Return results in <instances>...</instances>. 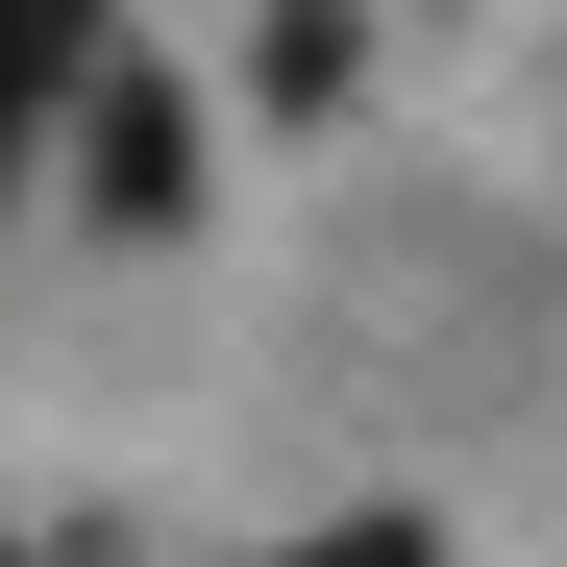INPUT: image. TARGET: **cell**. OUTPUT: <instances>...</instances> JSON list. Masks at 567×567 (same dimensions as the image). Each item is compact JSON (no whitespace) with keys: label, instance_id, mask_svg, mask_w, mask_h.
<instances>
[{"label":"cell","instance_id":"6da1fadb","mask_svg":"<svg viewBox=\"0 0 567 567\" xmlns=\"http://www.w3.org/2000/svg\"><path fill=\"white\" fill-rule=\"evenodd\" d=\"M173 198H198V124L124 74V100H100V223H173Z\"/></svg>","mask_w":567,"mask_h":567},{"label":"cell","instance_id":"3957f363","mask_svg":"<svg viewBox=\"0 0 567 567\" xmlns=\"http://www.w3.org/2000/svg\"><path fill=\"white\" fill-rule=\"evenodd\" d=\"M297 567H444V543H420V518H346V543H297Z\"/></svg>","mask_w":567,"mask_h":567},{"label":"cell","instance_id":"7a4b0ae2","mask_svg":"<svg viewBox=\"0 0 567 567\" xmlns=\"http://www.w3.org/2000/svg\"><path fill=\"white\" fill-rule=\"evenodd\" d=\"M74 50H100V0H0V173H25V124L74 100Z\"/></svg>","mask_w":567,"mask_h":567}]
</instances>
